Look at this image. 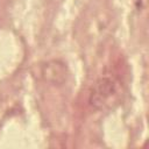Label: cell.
Returning a JSON list of instances; mask_svg holds the SVG:
<instances>
[{"mask_svg": "<svg viewBox=\"0 0 149 149\" xmlns=\"http://www.w3.org/2000/svg\"><path fill=\"white\" fill-rule=\"evenodd\" d=\"M43 77L54 84H62L66 77V70L64 64L58 61L48 63L43 69Z\"/></svg>", "mask_w": 149, "mask_h": 149, "instance_id": "obj_2", "label": "cell"}, {"mask_svg": "<svg viewBox=\"0 0 149 149\" xmlns=\"http://www.w3.org/2000/svg\"><path fill=\"white\" fill-rule=\"evenodd\" d=\"M121 94L122 90L120 83L114 78L104 77L94 84L90 94V102L97 109H109L119 104Z\"/></svg>", "mask_w": 149, "mask_h": 149, "instance_id": "obj_1", "label": "cell"}]
</instances>
